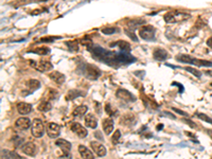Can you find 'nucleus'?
<instances>
[{
    "label": "nucleus",
    "mask_w": 212,
    "mask_h": 159,
    "mask_svg": "<svg viewBox=\"0 0 212 159\" xmlns=\"http://www.w3.org/2000/svg\"><path fill=\"white\" fill-rule=\"evenodd\" d=\"M88 50L93 53V56L98 61H101L104 64H108L110 66H115L117 64H130L135 58L125 53H116V52H110L106 51L105 49L101 48L99 46H89Z\"/></svg>",
    "instance_id": "1"
},
{
    "label": "nucleus",
    "mask_w": 212,
    "mask_h": 159,
    "mask_svg": "<svg viewBox=\"0 0 212 159\" xmlns=\"http://www.w3.org/2000/svg\"><path fill=\"white\" fill-rule=\"evenodd\" d=\"M82 73L84 74L87 79L91 80V81H96L99 79L100 75H101V71H100V69L94 65H88V64H85L82 68Z\"/></svg>",
    "instance_id": "2"
},
{
    "label": "nucleus",
    "mask_w": 212,
    "mask_h": 159,
    "mask_svg": "<svg viewBox=\"0 0 212 159\" xmlns=\"http://www.w3.org/2000/svg\"><path fill=\"white\" fill-rule=\"evenodd\" d=\"M31 133L35 138H40L45 134V125L40 119H34L32 121Z\"/></svg>",
    "instance_id": "3"
},
{
    "label": "nucleus",
    "mask_w": 212,
    "mask_h": 159,
    "mask_svg": "<svg viewBox=\"0 0 212 159\" xmlns=\"http://www.w3.org/2000/svg\"><path fill=\"white\" fill-rule=\"evenodd\" d=\"M155 29L152 26H144L141 27L139 30V36L144 40H155Z\"/></svg>",
    "instance_id": "4"
},
{
    "label": "nucleus",
    "mask_w": 212,
    "mask_h": 159,
    "mask_svg": "<svg viewBox=\"0 0 212 159\" xmlns=\"http://www.w3.org/2000/svg\"><path fill=\"white\" fill-rule=\"evenodd\" d=\"M29 63L31 64L32 67H34L36 70H38V71H40V72L49 71V70H51V69L53 68L52 64L50 63V62H48V61H45V60H41L38 63L34 62V61H30Z\"/></svg>",
    "instance_id": "5"
},
{
    "label": "nucleus",
    "mask_w": 212,
    "mask_h": 159,
    "mask_svg": "<svg viewBox=\"0 0 212 159\" xmlns=\"http://www.w3.org/2000/svg\"><path fill=\"white\" fill-rule=\"evenodd\" d=\"M90 146L93 151L94 152V154H96L98 157H104L106 155V149L105 146H103L102 143H100V142L98 141H91L90 142Z\"/></svg>",
    "instance_id": "6"
},
{
    "label": "nucleus",
    "mask_w": 212,
    "mask_h": 159,
    "mask_svg": "<svg viewBox=\"0 0 212 159\" xmlns=\"http://www.w3.org/2000/svg\"><path fill=\"white\" fill-rule=\"evenodd\" d=\"M47 134L50 138H57L61 134V126L54 122H50L47 127Z\"/></svg>",
    "instance_id": "7"
},
{
    "label": "nucleus",
    "mask_w": 212,
    "mask_h": 159,
    "mask_svg": "<svg viewBox=\"0 0 212 159\" xmlns=\"http://www.w3.org/2000/svg\"><path fill=\"white\" fill-rule=\"evenodd\" d=\"M116 96L119 98V99L123 100V101L126 102H134L136 100V98L134 97L133 93H130V91H127L126 89H122L119 88L116 93Z\"/></svg>",
    "instance_id": "8"
},
{
    "label": "nucleus",
    "mask_w": 212,
    "mask_h": 159,
    "mask_svg": "<svg viewBox=\"0 0 212 159\" xmlns=\"http://www.w3.org/2000/svg\"><path fill=\"white\" fill-rule=\"evenodd\" d=\"M15 125L19 130H29V128L32 126V122L30 121V119L27 118V117H21V118L16 120Z\"/></svg>",
    "instance_id": "9"
},
{
    "label": "nucleus",
    "mask_w": 212,
    "mask_h": 159,
    "mask_svg": "<svg viewBox=\"0 0 212 159\" xmlns=\"http://www.w3.org/2000/svg\"><path fill=\"white\" fill-rule=\"evenodd\" d=\"M71 130L73 133L77 134V136H79L80 138H85L86 136H87V130H86V128L84 126H82L80 123H77V122H74V123H72L71 125Z\"/></svg>",
    "instance_id": "10"
},
{
    "label": "nucleus",
    "mask_w": 212,
    "mask_h": 159,
    "mask_svg": "<svg viewBox=\"0 0 212 159\" xmlns=\"http://www.w3.org/2000/svg\"><path fill=\"white\" fill-rule=\"evenodd\" d=\"M49 77L50 80H52L54 83H56L58 85H62L66 80V77L64 75L62 72L60 71H52L49 73Z\"/></svg>",
    "instance_id": "11"
},
{
    "label": "nucleus",
    "mask_w": 212,
    "mask_h": 159,
    "mask_svg": "<svg viewBox=\"0 0 212 159\" xmlns=\"http://www.w3.org/2000/svg\"><path fill=\"white\" fill-rule=\"evenodd\" d=\"M153 56L156 61H159V62H163V61L168 60L169 57V53L168 51H166L164 49H155L154 52H153Z\"/></svg>",
    "instance_id": "12"
},
{
    "label": "nucleus",
    "mask_w": 212,
    "mask_h": 159,
    "mask_svg": "<svg viewBox=\"0 0 212 159\" xmlns=\"http://www.w3.org/2000/svg\"><path fill=\"white\" fill-rule=\"evenodd\" d=\"M21 150L24 154L29 156H34L36 154V146L33 142H27L21 146Z\"/></svg>",
    "instance_id": "13"
},
{
    "label": "nucleus",
    "mask_w": 212,
    "mask_h": 159,
    "mask_svg": "<svg viewBox=\"0 0 212 159\" xmlns=\"http://www.w3.org/2000/svg\"><path fill=\"white\" fill-rule=\"evenodd\" d=\"M17 111L20 115H28L32 111V105L26 102H20L17 104Z\"/></svg>",
    "instance_id": "14"
},
{
    "label": "nucleus",
    "mask_w": 212,
    "mask_h": 159,
    "mask_svg": "<svg viewBox=\"0 0 212 159\" xmlns=\"http://www.w3.org/2000/svg\"><path fill=\"white\" fill-rule=\"evenodd\" d=\"M55 144L62 151H64V153L69 154V152H70L71 150V143L69 141L65 140V139H57V140L55 141Z\"/></svg>",
    "instance_id": "15"
},
{
    "label": "nucleus",
    "mask_w": 212,
    "mask_h": 159,
    "mask_svg": "<svg viewBox=\"0 0 212 159\" xmlns=\"http://www.w3.org/2000/svg\"><path fill=\"white\" fill-rule=\"evenodd\" d=\"M79 153L83 159H94L93 153L85 146H79Z\"/></svg>",
    "instance_id": "16"
},
{
    "label": "nucleus",
    "mask_w": 212,
    "mask_h": 159,
    "mask_svg": "<svg viewBox=\"0 0 212 159\" xmlns=\"http://www.w3.org/2000/svg\"><path fill=\"white\" fill-rule=\"evenodd\" d=\"M103 130L106 135H109V134L114 130V121L111 118H106L103 120Z\"/></svg>",
    "instance_id": "17"
},
{
    "label": "nucleus",
    "mask_w": 212,
    "mask_h": 159,
    "mask_svg": "<svg viewBox=\"0 0 212 159\" xmlns=\"http://www.w3.org/2000/svg\"><path fill=\"white\" fill-rule=\"evenodd\" d=\"M85 124L87 127L90 128H96L98 126V121L93 114H87L85 116Z\"/></svg>",
    "instance_id": "18"
},
{
    "label": "nucleus",
    "mask_w": 212,
    "mask_h": 159,
    "mask_svg": "<svg viewBox=\"0 0 212 159\" xmlns=\"http://www.w3.org/2000/svg\"><path fill=\"white\" fill-rule=\"evenodd\" d=\"M114 46H118L123 52H130V45L128 44L127 41L118 40V41H116L115 44H111V47H114Z\"/></svg>",
    "instance_id": "19"
},
{
    "label": "nucleus",
    "mask_w": 212,
    "mask_h": 159,
    "mask_svg": "<svg viewBox=\"0 0 212 159\" xmlns=\"http://www.w3.org/2000/svg\"><path fill=\"white\" fill-rule=\"evenodd\" d=\"M87 110H88V107L86 105H80V106H77V107H75V109L73 110L72 115L74 117H82L87 113Z\"/></svg>",
    "instance_id": "20"
},
{
    "label": "nucleus",
    "mask_w": 212,
    "mask_h": 159,
    "mask_svg": "<svg viewBox=\"0 0 212 159\" xmlns=\"http://www.w3.org/2000/svg\"><path fill=\"white\" fill-rule=\"evenodd\" d=\"M37 109L40 111H43V113H47V111L52 109V104L50 101H43L40 103V105L37 106Z\"/></svg>",
    "instance_id": "21"
},
{
    "label": "nucleus",
    "mask_w": 212,
    "mask_h": 159,
    "mask_svg": "<svg viewBox=\"0 0 212 159\" xmlns=\"http://www.w3.org/2000/svg\"><path fill=\"white\" fill-rule=\"evenodd\" d=\"M176 60L180 63H187V64H191L192 65V63H193V61H194V57H192L188 54H179L176 56Z\"/></svg>",
    "instance_id": "22"
},
{
    "label": "nucleus",
    "mask_w": 212,
    "mask_h": 159,
    "mask_svg": "<svg viewBox=\"0 0 212 159\" xmlns=\"http://www.w3.org/2000/svg\"><path fill=\"white\" fill-rule=\"evenodd\" d=\"M27 86H28V88L32 89V90H36L37 88L40 87V82L36 79H30L27 82Z\"/></svg>",
    "instance_id": "23"
},
{
    "label": "nucleus",
    "mask_w": 212,
    "mask_h": 159,
    "mask_svg": "<svg viewBox=\"0 0 212 159\" xmlns=\"http://www.w3.org/2000/svg\"><path fill=\"white\" fill-rule=\"evenodd\" d=\"M134 121V116L132 114H127V115H124L123 117L120 120V123L123 125H130Z\"/></svg>",
    "instance_id": "24"
},
{
    "label": "nucleus",
    "mask_w": 212,
    "mask_h": 159,
    "mask_svg": "<svg viewBox=\"0 0 212 159\" xmlns=\"http://www.w3.org/2000/svg\"><path fill=\"white\" fill-rule=\"evenodd\" d=\"M30 52L35 53V54H38V55H47L50 53V49L48 48V47H40V48L31 50Z\"/></svg>",
    "instance_id": "25"
},
{
    "label": "nucleus",
    "mask_w": 212,
    "mask_h": 159,
    "mask_svg": "<svg viewBox=\"0 0 212 159\" xmlns=\"http://www.w3.org/2000/svg\"><path fill=\"white\" fill-rule=\"evenodd\" d=\"M192 65H196V66H204V67H212V62L209 61H204V60H197L194 58Z\"/></svg>",
    "instance_id": "26"
},
{
    "label": "nucleus",
    "mask_w": 212,
    "mask_h": 159,
    "mask_svg": "<svg viewBox=\"0 0 212 159\" xmlns=\"http://www.w3.org/2000/svg\"><path fill=\"white\" fill-rule=\"evenodd\" d=\"M2 155L7 156V157L10 159H22L21 156L16 154L15 152H11V151H2Z\"/></svg>",
    "instance_id": "27"
},
{
    "label": "nucleus",
    "mask_w": 212,
    "mask_h": 159,
    "mask_svg": "<svg viewBox=\"0 0 212 159\" xmlns=\"http://www.w3.org/2000/svg\"><path fill=\"white\" fill-rule=\"evenodd\" d=\"M144 22H146V20H143V19H134V20L128 21L127 24L130 27H132V29H133V28H136V27H138V26H141V24H143Z\"/></svg>",
    "instance_id": "28"
},
{
    "label": "nucleus",
    "mask_w": 212,
    "mask_h": 159,
    "mask_svg": "<svg viewBox=\"0 0 212 159\" xmlns=\"http://www.w3.org/2000/svg\"><path fill=\"white\" fill-rule=\"evenodd\" d=\"M105 110H106V113H107L110 117L117 116V114H118V110L115 109V108H114L110 104H106L105 105Z\"/></svg>",
    "instance_id": "29"
},
{
    "label": "nucleus",
    "mask_w": 212,
    "mask_h": 159,
    "mask_svg": "<svg viewBox=\"0 0 212 159\" xmlns=\"http://www.w3.org/2000/svg\"><path fill=\"white\" fill-rule=\"evenodd\" d=\"M46 94H47V97H48L47 98V101H49V100H54L57 98V91H55L54 89H52V88H50Z\"/></svg>",
    "instance_id": "30"
},
{
    "label": "nucleus",
    "mask_w": 212,
    "mask_h": 159,
    "mask_svg": "<svg viewBox=\"0 0 212 159\" xmlns=\"http://www.w3.org/2000/svg\"><path fill=\"white\" fill-rule=\"evenodd\" d=\"M196 116H197V118H199L200 120H203V121L208 122V123L212 124V119L210 118V117H208L207 115H206V114H203V113H197V114H196Z\"/></svg>",
    "instance_id": "31"
},
{
    "label": "nucleus",
    "mask_w": 212,
    "mask_h": 159,
    "mask_svg": "<svg viewBox=\"0 0 212 159\" xmlns=\"http://www.w3.org/2000/svg\"><path fill=\"white\" fill-rule=\"evenodd\" d=\"M66 45L68 46V48L70 49V50H72V51H77V49H79V46H77V41H71V40H69V41H66Z\"/></svg>",
    "instance_id": "32"
},
{
    "label": "nucleus",
    "mask_w": 212,
    "mask_h": 159,
    "mask_svg": "<svg viewBox=\"0 0 212 159\" xmlns=\"http://www.w3.org/2000/svg\"><path fill=\"white\" fill-rule=\"evenodd\" d=\"M186 70L188 71V72H190V73H192L193 75H195L196 77H200V75H202V73L197 70V69H195V68H192V67H186Z\"/></svg>",
    "instance_id": "33"
},
{
    "label": "nucleus",
    "mask_w": 212,
    "mask_h": 159,
    "mask_svg": "<svg viewBox=\"0 0 212 159\" xmlns=\"http://www.w3.org/2000/svg\"><path fill=\"white\" fill-rule=\"evenodd\" d=\"M164 20H166V22H174L175 20H176V18H175V16H174V13H168V14H166L164 15Z\"/></svg>",
    "instance_id": "34"
},
{
    "label": "nucleus",
    "mask_w": 212,
    "mask_h": 159,
    "mask_svg": "<svg viewBox=\"0 0 212 159\" xmlns=\"http://www.w3.org/2000/svg\"><path fill=\"white\" fill-rule=\"evenodd\" d=\"M117 31H118L117 28H104V29H102V33H104L106 35L114 34V33H116Z\"/></svg>",
    "instance_id": "35"
},
{
    "label": "nucleus",
    "mask_w": 212,
    "mask_h": 159,
    "mask_svg": "<svg viewBox=\"0 0 212 159\" xmlns=\"http://www.w3.org/2000/svg\"><path fill=\"white\" fill-rule=\"evenodd\" d=\"M82 94V93H80V91H77V90H72L70 91L68 94H67V100H71V99H74V98L79 97Z\"/></svg>",
    "instance_id": "36"
},
{
    "label": "nucleus",
    "mask_w": 212,
    "mask_h": 159,
    "mask_svg": "<svg viewBox=\"0 0 212 159\" xmlns=\"http://www.w3.org/2000/svg\"><path fill=\"white\" fill-rule=\"evenodd\" d=\"M81 44L84 45L86 47H89V46H91V40H90V38L87 37V36H84V37L81 40Z\"/></svg>",
    "instance_id": "37"
},
{
    "label": "nucleus",
    "mask_w": 212,
    "mask_h": 159,
    "mask_svg": "<svg viewBox=\"0 0 212 159\" xmlns=\"http://www.w3.org/2000/svg\"><path fill=\"white\" fill-rule=\"evenodd\" d=\"M120 137H121V133H120L119 130H117L115 132V134H114V136H113V142L114 143H118Z\"/></svg>",
    "instance_id": "38"
},
{
    "label": "nucleus",
    "mask_w": 212,
    "mask_h": 159,
    "mask_svg": "<svg viewBox=\"0 0 212 159\" xmlns=\"http://www.w3.org/2000/svg\"><path fill=\"white\" fill-rule=\"evenodd\" d=\"M57 38H60L58 36H49V37H44V38H41L40 40V41H45V43H52L53 40H57Z\"/></svg>",
    "instance_id": "39"
},
{
    "label": "nucleus",
    "mask_w": 212,
    "mask_h": 159,
    "mask_svg": "<svg viewBox=\"0 0 212 159\" xmlns=\"http://www.w3.org/2000/svg\"><path fill=\"white\" fill-rule=\"evenodd\" d=\"M125 33H126V34H127L128 36H130V38H132V40H135V41H138V38H137V37H136V36H135V34H134V33H133V32H132V33H130V31H128V30H125Z\"/></svg>",
    "instance_id": "40"
},
{
    "label": "nucleus",
    "mask_w": 212,
    "mask_h": 159,
    "mask_svg": "<svg viewBox=\"0 0 212 159\" xmlns=\"http://www.w3.org/2000/svg\"><path fill=\"white\" fill-rule=\"evenodd\" d=\"M183 121H185L186 123L188 124V125H190L191 127H196V124H195V123H193V121H191V120L185 119V120H183Z\"/></svg>",
    "instance_id": "41"
},
{
    "label": "nucleus",
    "mask_w": 212,
    "mask_h": 159,
    "mask_svg": "<svg viewBox=\"0 0 212 159\" xmlns=\"http://www.w3.org/2000/svg\"><path fill=\"white\" fill-rule=\"evenodd\" d=\"M173 110L175 111V113H177V114H179V115H181V116H187V114L185 113V111H181V110H179V109H177V108H174L173 107L172 108Z\"/></svg>",
    "instance_id": "42"
},
{
    "label": "nucleus",
    "mask_w": 212,
    "mask_h": 159,
    "mask_svg": "<svg viewBox=\"0 0 212 159\" xmlns=\"http://www.w3.org/2000/svg\"><path fill=\"white\" fill-rule=\"evenodd\" d=\"M207 46L209 47V48H212V36L207 40Z\"/></svg>",
    "instance_id": "43"
},
{
    "label": "nucleus",
    "mask_w": 212,
    "mask_h": 159,
    "mask_svg": "<svg viewBox=\"0 0 212 159\" xmlns=\"http://www.w3.org/2000/svg\"><path fill=\"white\" fill-rule=\"evenodd\" d=\"M1 159H10V158H8V157H7V156L2 155V156H1Z\"/></svg>",
    "instance_id": "44"
},
{
    "label": "nucleus",
    "mask_w": 212,
    "mask_h": 159,
    "mask_svg": "<svg viewBox=\"0 0 212 159\" xmlns=\"http://www.w3.org/2000/svg\"><path fill=\"white\" fill-rule=\"evenodd\" d=\"M206 73L209 74V75H212V72H209V71H207V72H206Z\"/></svg>",
    "instance_id": "45"
},
{
    "label": "nucleus",
    "mask_w": 212,
    "mask_h": 159,
    "mask_svg": "<svg viewBox=\"0 0 212 159\" xmlns=\"http://www.w3.org/2000/svg\"><path fill=\"white\" fill-rule=\"evenodd\" d=\"M211 87H212V82H211Z\"/></svg>",
    "instance_id": "46"
}]
</instances>
